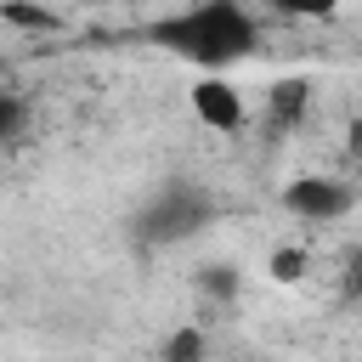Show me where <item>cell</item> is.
Listing matches in <instances>:
<instances>
[{
	"instance_id": "30bf717a",
	"label": "cell",
	"mask_w": 362,
	"mask_h": 362,
	"mask_svg": "<svg viewBox=\"0 0 362 362\" xmlns=\"http://www.w3.org/2000/svg\"><path fill=\"white\" fill-rule=\"evenodd\" d=\"M198 351H204V334L187 328V334H175V339L164 345V362H198Z\"/></svg>"
},
{
	"instance_id": "7a4b0ae2",
	"label": "cell",
	"mask_w": 362,
	"mask_h": 362,
	"mask_svg": "<svg viewBox=\"0 0 362 362\" xmlns=\"http://www.w3.org/2000/svg\"><path fill=\"white\" fill-rule=\"evenodd\" d=\"M209 221H215V192H209L204 181H192V175H170V181H158V187L136 204L130 238H136L141 249H175V243L198 238Z\"/></svg>"
},
{
	"instance_id": "5b68a950",
	"label": "cell",
	"mask_w": 362,
	"mask_h": 362,
	"mask_svg": "<svg viewBox=\"0 0 362 362\" xmlns=\"http://www.w3.org/2000/svg\"><path fill=\"white\" fill-rule=\"evenodd\" d=\"M305 102H311V85L305 79H277L272 96H266V130H288L305 113Z\"/></svg>"
},
{
	"instance_id": "8992f818",
	"label": "cell",
	"mask_w": 362,
	"mask_h": 362,
	"mask_svg": "<svg viewBox=\"0 0 362 362\" xmlns=\"http://www.w3.org/2000/svg\"><path fill=\"white\" fill-rule=\"evenodd\" d=\"M249 6H260L272 17H288V23H328V17H339L345 0H249Z\"/></svg>"
},
{
	"instance_id": "277c9868",
	"label": "cell",
	"mask_w": 362,
	"mask_h": 362,
	"mask_svg": "<svg viewBox=\"0 0 362 362\" xmlns=\"http://www.w3.org/2000/svg\"><path fill=\"white\" fill-rule=\"evenodd\" d=\"M351 204H356V192H351L345 181H334V175H294V181L283 187V209L300 215V221H311V226L339 221Z\"/></svg>"
},
{
	"instance_id": "6da1fadb",
	"label": "cell",
	"mask_w": 362,
	"mask_h": 362,
	"mask_svg": "<svg viewBox=\"0 0 362 362\" xmlns=\"http://www.w3.org/2000/svg\"><path fill=\"white\" fill-rule=\"evenodd\" d=\"M141 40L192 74H232L260 51V17L249 0H192L141 28Z\"/></svg>"
},
{
	"instance_id": "52a82bcc",
	"label": "cell",
	"mask_w": 362,
	"mask_h": 362,
	"mask_svg": "<svg viewBox=\"0 0 362 362\" xmlns=\"http://www.w3.org/2000/svg\"><path fill=\"white\" fill-rule=\"evenodd\" d=\"M23 119H28L23 90H6V96H0V136H6V147H17V141H23Z\"/></svg>"
},
{
	"instance_id": "ba28073f",
	"label": "cell",
	"mask_w": 362,
	"mask_h": 362,
	"mask_svg": "<svg viewBox=\"0 0 362 362\" xmlns=\"http://www.w3.org/2000/svg\"><path fill=\"white\" fill-rule=\"evenodd\" d=\"M266 272H272L277 283H300V277H305V249H294V243H288V249H272Z\"/></svg>"
},
{
	"instance_id": "9c48e42d",
	"label": "cell",
	"mask_w": 362,
	"mask_h": 362,
	"mask_svg": "<svg viewBox=\"0 0 362 362\" xmlns=\"http://www.w3.org/2000/svg\"><path fill=\"white\" fill-rule=\"evenodd\" d=\"M339 300H345L351 311H362V249H351V260H345V272H339Z\"/></svg>"
},
{
	"instance_id": "3957f363",
	"label": "cell",
	"mask_w": 362,
	"mask_h": 362,
	"mask_svg": "<svg viewBox=\"0 0 362 362\" xmlns=\"http://www.w3.org/2000/svg\"><path fill=\"white\" fill-rule=\"evenodd\" d=\"M187 107H192V119H198L204 130H215V136H238L243 119H249V102H243V90L232 85V74H198L192 90H187Z\"/></svg>"
}]
</instances>
